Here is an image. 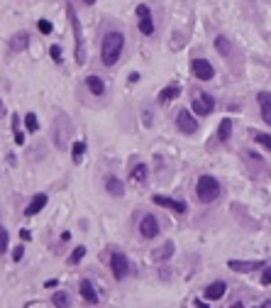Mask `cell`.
<instances>
[{
    "instance_id": "obj_1",
    "label": "cell",
    "mask_w": 271,
    "mask_h": 308,
    "mask_svg": "<svg viewBox=\"0 0 271 308\" xmlns=\"http://www.w3.org/2000/svg\"><path fill=\"white\" fill-rule=\"evenodd\" d=\"M122 49H125V34L118 32V30H110L105 37H103V44H100V59L105 66H115L122 57Z\"/></svg>"
},
{
    "instance_id": "obj_2",
    "label": "cell",
    "mask_w": 271,
    "mask_h": 308,
    "mask_svg": "<svg viewBox=\"0 0 271 308\" xmlns=\"http://www.w3.org/2000/svg\"><path fill=\"white\" fill-rule=\"evenodd\" d=\"M68 20H71V30H73V54H76V66H83L86 64V42H83V27H81V20L76 17L73 7H68Z\"/></svg>"
},
{
    "instance_id": "obj_3",
    "label": "cell",
    "mask_w": 271,
    "mask_h": 308,
    "mask_svg": "<svg viewBox=\"0 0 271 308\" xmlns=\"http://www.w3.org/2000/svg\"><path fill=\"white\" fill-rule=\"evenodd\" d=\"M196 196H198L203 203L217 201V196H220V181H217L215 176H210V174H203V176L198 179V184H196Z\"/></svg>"
},
{
    "instance_id": "obj_4",
    "label": "cell",
    "mask_w": 271,
    "mask_h": 308,
    "mask_svg": "<svg viewBox=\"0 0 271 308\" xmlns=\"http://www.w3.org/2000/svg\"><path fill=\"white\" fill-rule=\"evenodd\" d=\"M110 272H113V276L118 281H122L130 274V259L122 252H113V257H110Z\"/></svg>"
},
{
    "instance_id": "obj_5",
    "label": "cell",
    "mask_w": 271,
    "mask_h": 308,
    "mask_svg": "<svg viewBox=\"0 0 271 308\" xmlns=\"http://www.w3.org/2000/svg\"><path fill=\"white\" fill-rule=\"evenodd\" d=\"M137 17H139V32H142L144 37L154 34V20H151L149 5H137Z\"/></svg>"
},
{
    "instance_id": "obj_6",
    "label": "cell",
    "mask_w": 271,
    "mask_h": 308,
    "mask_svg": "<svg viewBox=\"0 0 271 308\" xmlns=\"http://www.w3.org/2000/svg\"><path fill=\"white\" fill-rule=\"evenodd\" d=\"M151 201H154L156 205H161V208H169V210L179 213V215H183V213L188 210V205H186L183 201H176V198H169V196H159V193H154Z\"/></svg>"
},
{
    "instance_id": "obj_7",
    "label": "cell",
    "mask_w": 271,
    "mask_h": 308,
    "mask_svg": "<svg viewBox=\"0 0 271 308\" xmlns=\"http://www.w3.org/2000/svg\"><path fill=\"white\" fill-rule=\"evenodd\" d=\"M212 110H215V101H212V96H208V93H198V96L193 98V113H196V115L205 118V115H210Z\"/></svg>"
},
{
    "instance_id": "obj_8",
    "label": "cell",
    "mask_w": 271,
    "mask_h": 308,
    "mask_svg": "<svg viewBox=\"0 0 271 308\" xmlns=\"http://www.w3.org/2000/svg\"><path fill=\"white\" fill-rule=\"evenodd\" d=\"M191 73L196 78H201V81H210L215 76V68H212V64L208 59H193L191 62Z\"/></svg>"
},
{
    "instance_id": "obj_9",
    "label": "cell",
    "mask_w": 271,
    "mask_h": 308,
    "mask_svg": "<svg viewBox=\"0 0 271 308\" xmlns=\"http://www.w3.org/2000/svg\"><path fill=\"white\" fill-rule=\"evenodd\" d=\"M176 127H179L183 135H193V132L198 130V123H196V118H193L191 110H179V115H176Z\"/></svg>"
},
{
    "instance_id": "obj_10",
    "label": "cell",
    "mask_w": 271,
    "mask_h": 308,
    "mask_svg": "<svg viewBox=\"0 0 271 308\" xmlns=\"http://www.w3.org/2000/svg\"><path fill=\"white\" fill-rule=\"evenodd\" d=\"M139 235L147 238V240H154V238L159 235V218L144 215V218L139 220Z\"/></svg>"
},
{
    "instance_id": "obj_11",
    "label": "cell",
    "mask_w": 271,
    "mask_h": 308,
    "mask_svg": "<svg viewBox=\"0 0 271 308\" xmlns=\"http://www.w3.org/2000/svg\"><path fill=\"white\" fill-rule=\"evenodd\" d=\"M257 103H259V110H262V120L267 125H271V93L269 91H259L257 93Z\"/></svg>"
},
{
    "instance_id": "obj_12",
    "label": "cell",
    "mask_w": 271,
    "mask_h": 308,
    "mask_svg": "<svg viewBox=\"0 0 271 308\" xmlns=\"http://www.w3.org/2000/svg\"><path fill=\"white\" fill-rule=\"evenodd\" d=\"M174 242L171 240H166L164 245H159V247H154L151 249V262H166V259H171L174 257Z\"/></svg>"
},
{
    "instance_id": "obj_13",
    "label": "cell",
    "mask_w": 271,
    "mask_h": 308,
    "mask_svg": "<svg viewBox=\"0 0 271 308\" xmlns=\"http://www.w3.org/2000/svg\"><path fill=\"white\" fill-rule=\"evenodd\" d=\"M47 201H49V196H47V193H37V196L30 201V205L25 208V215H27V218H34L39 210H44Z\"/></svg>"
},
{
    "instance_id": "obj_14",
    "label": "cell",
    "mask_w": 271,
    "mask_h": 308,
    "mask_svg": "<svg viewBox=\"0 0 271 308\" xmlns=\"http://www.w3.org/2000/svg\"><path fill=\"white\" fill-rule=\"evenodd\" d=\"M227 267H230L232 272H257V269H262V267H264V262H262V259H254V262L230 259V262H227Z\"/></svg>"
},
{
    "instance_id": "obj_15",
    "label": "cell",
    "mask_w": 271,
    "mask_h": 308,
    "mask_svg": "<svg viewBox=\"0 0 271 308\" xmlns=\"http://www.w3.org/2000/svg\"><path fill=\"white\" fill-rule=\"evenodd\" d=\"M179 96H181V86H179V83H169L166 88H161V93H159V98H156V101H159L161 105H166V103L176 101Z\"/></svg>"
},
{
    "instance_id": "obj_16",
    "label": "cell",
    "mask_w": 271,
    "mask_h": 308,
    "mask_svg": "<svg viewBox=\"0 0 271 308\" xmlns=\"http://www.w3.org/2000/svg\"><path fill=\"white\" fill-rule=\"evenodd\" d=\"M225 291H227V284L225 281H212L208 289H205V299L212 304V301H220L222 296H225Z\"/></svg>"
},
{
    "instance_id": "obj_17",
    "label": "cell",
    "mask_w": 271,
    "mask_h": 308,
    "mask_svg": "<svg viewBox=\"0 0 271 308\" xmlns=\"http://www.w3.org/2000/svg\"><path fill=\"white\" fill-rule=\"evenodd\" d=\"M81 296H83V301H86L88 306H98V294H95V286H93L88 279H83V281H81Z\"/></svg>"
},
{
    "instance_id": "obj_18",
    "label": "cell",
    "mask_w": 271,
    "mask_h": 308,
    "mask_svg": "<svg viewBox=\"0 0 271 308\" xmlns=\"http://www.w3.org/2000/svg\"><path fill=\"white\" fill-rule=\"evenodd\" d=\"M105 191H108L110 196H115V198H122V196H125V184H122L118 176H108V179H105Z\"/></svg>"
},
{
    "instance_id": "obj_19",
    "label": "cell",
    "mask_w": 271,
    "mask_h": 308,
    "mask_svg": "<svg viewBox=\"0 0 271 308\" xmlns=\"http://www.w3.org/2000/svg\"><path fill=\"white\" fill-rule=\"evenodd\" d=\"M86 86H88V91H90L93 96H103V93H105V81H103L100 76H95V73L86 78Z\"/></svg>"
},
{
    "instance_id": "obj_20",
    "label": "cell",
    "mask_w": 271,
    "mask_h": 308,
    "mask_svg": "<svg viewBox=\"0 0 271 308\" xmlns=\"http://www.w3.org/2000/svg\"><path fill=\"white\" fill-rule=\"evenodd\" d=\"M27 44H30V34H27V32H17V34L10 39V49H12V52H25Z\"/></svg>"
},
{
    "instance_id": "obj_21",
    "label": "cell",
    "mask_w": 271,
    "mask_h": 308,
    "mask_svg": "<svg viewBox=\"0 0 271 308\" xmlns=\"http://www.w3.org/2000/svg\"><path fill=\"white\" fill-rule=\"evenodd\" d=\"M147 176H149V167L147 164H137L135 169L130 171V181H135V184H144Z\"/></svg>"
},
{
    "instance_id": "obj_22",
    "label": "cell",
    "mask_w": 271,
    "mask_h": 308,
    "mask_svg": "<svg viewBox=\"0 0 271 308\" xmlns=\"http://www.w3.org/2000/svg\"><path fill=\"white\" fill-rule=\"evenodd\" d=\"M83 154H86V142H83V139H76V142H73V147H71V157H73V162H76V164H81Z\"/></svg>"
},
{
    "instance_id": "obj_23",
    "label": "cell",
    "mask_w": 271,
    "mask_h": 308,
    "mask_svg": "<svg viewBox=\"0 0 271 308\" xmlns=\"http://www.w3.org/2000/svg\"><path fill=\"white\" fill-rule=\"evenodd\" d=\"M230 135H232V120L225 118V120L220 123V130H217V139H220V142H227Z\"/></svg>"
},
{
    "instance_id": "obj_24",
    "label": "cell",
    "mask_w": 271,
    "mask_h": 308,
    "mask_svg": "<svg viewBox=\"0 0 271 308\" xmlns=\"http://www.w3.org/2000/svg\"><path fill=\"white\" fill-rule=\"evenodd\" d=\"M52 304L59 308H66V306H71V296H68L66 291H57V294L52 296Z\"/></svg>"
},
{
    "instance_id": "obj_25",
    "label": "cell",
    "mask_w": 271,
    "mask_h": 308,
    "mask_svg": "<svg viewBox=\"0 0 271 308\" xmlns=\"http://www.w3.org/2000/svg\"><path fill=\"white\" fill-rule=\"evenodd\" d=\"M252 137H254L257 144H262L267 152H271V135H267V132H252Z\"/></svg>"
},
{
    "instance_id": "obj_26",
    "label": "cell",
    "mask_w": 271,
    "mask_h": 308,
    "mask_svg": "<svg viewBox=\"0 0 271 308\" xmlns=\"http://www.w3.org/2000/svg\"><path fill=\"white\" fill-rule=\"evenodd\" d=\"M215 49L222 54V57H230V42H227V37H215Z\"/></svg>"
},
{
    "instance_id": "obj_27",
    "label": "cell",
    "mask_w": 271,
    "mask_h": 308,
    "mask_svg": "<svg viewBox=\"0 0 271 308\" xmlns=\"http://www.w3.org/2000/svg\"><path fill=\"white\" fill-rule=\"evenodd\" d=\"M83 257H86V247H83V245H81V247H76V249H73V252L68 254V264L73 267V264H78V262H81Z\"/></svg>"
},
{
    "instance_id": "obj_28",
    "label": "cell",
    "mask_w": 271,
    "mask_h": 308,
    "mask_svg": "<svg viewBox=\"0 0 271 308\" xmlns=\"http://www.w3.org/2000/svg\"><path fill=\"white\" fill-rule=\"evenodd\" d=\"M25 127H27L30 132H37L39 120H37V115H34V113H27V115H25Z\"/></svg>"
},
{
    "instance_id": "obj_29",
    "label": "cell",
    "mask_w": 271,
    "mask_h": 308,
    "mask_svg": "<svg viewBox=\"0 0 271 308\" xmlns=\"http://www.w3.org/2000/svg\"><path fill=\"white\" fill-rule=\"evenodd\" d=\"M49 57H52L57 64H61L64 62V52H61V47H59V44H52V47H49Z\"/></svg>"
},
{
    "instance_id": "obj_30",
    "label": "cell",
    "mask_w": 271,
    "mask_h": 308,
    "mask_svg": "<svg viewBox=\"0 0 271 308\" xmlns=\"http://www.w3.org/2000/svg\"><path fill=\"white\" fill-rule=\"evenodd\" d=\"M7 252V230L0 225V254H5Z\"/></svg>"
},
{
    "instance_id": "obj_31",
    "label": "cell",
    "mask_w": 271,
    "mask_h": 308,
    "mask_svg": "<svg viewBox=\"0 0 271 308\" xmlns=\"http://www.w3.org/2000/svg\"><path fill=\"white\" fill-rule=\"evenodd\" d=\"M37 27H39V32H42V34H52V30H54L49 20H39V22H37Z\"/></svg>"
},
{
    "instance_id": "obj_32",
    "label": "cell",
    "mask_w": 271,
    "mask_h": 308,
    "mask_svg": "<svg viewBox=\"0 0 271 308\" xmlns=\"http://www.w3.org/2000/svg\"><path fill=\"white\" fill-rule=\"evenodd\" d=\"M22 257H25V247H22V245H17L15 249H12V259H15V262H20Z\"/></svg>"
},
{
    "instance_id": "obj_33",
    "label": "cell",
    "mask_w": 271,
    "mask_h": 308,
    "mask_svg": "<svg viewBox=\"0 0 271 308\" xmlns=\"http://www.w3.org/2000/svg\"><path fill=\"white\" fill-rule=\"evenodd\" d=\"M262 284H264V286H269L271 284V267L264 269V274H262Z\"/></svg>"
},
{
    "instance_id": "obj_34",
    "label": "cell",
    "mask_w": 271,
    "mask_h": 308,
    "mask_svg": "<svg viewBox=\"0 0 271 308\" xmlns=\"http://www.w3.org/2000/svg\"><path fill=\"white\" fill-rule=\"evenodd\" d=\"M15 142H17V144H25V135H22L20 130H15Z\"/></svg>"
},
{
    "instance_id": "obj_35",
    "label": "cell",
    "mask_w": 271,
    "mask_h": 308,
    "mask_svg": "<svg viewBox=\"0 0 271 308\" xmlns=\"http://www.w3.org/2000/svg\"><path fill=\"white\" fill-rule=\"evenodd\" d=\"M57 284H59V279H49V281H47V284H44V286H47V289H54V286H57Z\"/></svg>"
},
{
    "instance_id": "obj_36",
    "label": "cell",
    "mask_w": 271,
    "mask_h": 308,
    "mask_svg": "<svg viewBox=\"0 0 271 308\" xmlns=\"http://www.w3.org/2000/svg\"><path fill=\"white\" fill-rule=\"evenodd\" d=\"M12 130H20V118L17 115H12Z\"/></svg>"
},
{
    "instance_id": "obj_37",
    "label": "cell",
    "mask_w": 271,
    "mask_h": 308,
    "mask_svg": "<svg viewBox=\"0 0 271 308\" xmlns=\"http://www.w3.org/2000/svg\"><path fill=\"white\" fill-rule=\"evenodd\" d=\"M20 238H22V240H30L32 235H30V230H22V233H20Z\"/></svg>"
},
{
    "instance_id": "obj_38",
    "label": "cell",
    "mask_w": 271,
    "mask_h": 308,
    "mask_svg": "<svg viewBox=\"0 0 271 308\" xmlns=\"http://www.w3.org/2000/svg\"><path fill=\"white\" fill-rule=\"evenodd\" d=\"M68 240H71V233H68V230L66 233H61V242H68Z\"/></svg>"
},
{
    "instance_id": "obj_39",
    "label": "cell",
    "mask_w": 271,
    "mask_h": 308,
    "mask_svg": "<svg viewBox=\"0 0 271 308\" xmlns=\"http://www.w3.org/2000/svg\"><path fill=\"white\" fill-rule=\"evenodd\" d=\"M83 2H86V5H95V0H83Z\"/></svg>"
},
{
    "instance_id": "obj_40",
    "label": "cell",
    "mask_w": 271,
    "mask_h": 308,
    "mask_svg": "<svg viewBox=\"0 0 271 308\" xmlns=\"http://www.w3.org/2000/svg\"><path fill=\"white\" fill-rule=\"evenodd\" d=\"M0 113H2V101H0Z\"/></svg>"
}]
</instances>
